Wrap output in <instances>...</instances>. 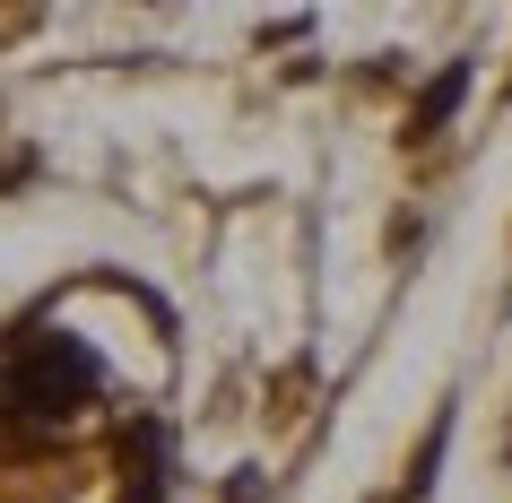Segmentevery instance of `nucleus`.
Listing matches in <instances>:
<instances>
[{
	"label": "nucleus",
	"instance_id": "f257e3e1",
	"mask_svg": "<svg viewBox=\"0 0 512 503\" xmlns=\"http://www.w3.org/2000/svg\"><path fill=\"white\" fill-rule=\"evenodd\" d=\"M0 399H9V417H27V425L79 417L87 399H96V356H87L79 339H61V330H35V339L9 347V365H0Z\"/></svg>",
	"mask_w": 512,
	"mask_h": 503
},
{
	"label": "nucleus",
	"instance_id": "f03ea898",
	"mask_svg": "<svg viewBox=\"0 0 512 503\" xmlns=\"http://www.w3.org/2000/svg\"><path fill=\"white\" fill-rule=\"evenodd\" d=\"M122 469H131L122 503H157V495H165V425H131V443H122Z\"/></svg>",
	"mask_w": 512,
	"mask_h": 503
},
{
	"label": "nucleus",
	"instance_id": "7ed1b4c3",
	"mask_svg": "<svg viewBox=\"0 0 512 503\" xmlns=\"http://www.w3.org/2000/svg\"><path fill=\"white\" fill-rule=\"evenodd\" d=\"M460 87H469V79H460V70H443V79H434V96H426V105H417V131H434V122H443V113L460 105Z\"/></svg>",
	"mask_w": 512,
	"mask_h": 503
}]
</instances>
